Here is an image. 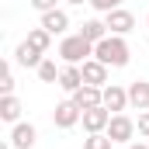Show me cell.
Returning a JSON list of instances; mask_svg holds the SVG:
<instances>
[{
    "instance_id": "cell-1",
    "label": "cell",
    "mask_w": 149,
    "mask_h": 149,
    "mask_svg": "<svg viewBox=\"0 0 149 149\" xmlns=\"http://www.w3.org/2000/svg\"><path fill=\"white\" fill-rule=\"evenodd\" d=\"M94 59H101L111 70L128 66V42H125V35H108L104 42H97L94 45Z\"/></svg>"
},
{
    "instance_id": "cell-2",
    "label": "cell",
    "mask_w": 149,
    "mask_h": 149,
    "mask_svg": "<svg viewBox=\"0 0 149 149\" xmlns=\"http://www.w3.org/2000/svg\"><path fill=\"white\" fill-rule=\"evenodd\" d=\"M59 59L70 63V66H80V63L94 59V42H87L80 31H76V35H66L59 42Z\"/></svg>"
},
{
    "instance_id": "cell-3",
    "label": "cell",
    "mask_w": 149,
    "mask_h": 149,
    "mask_svg": "<svg viewBox=\"0 0 149 149\" xmlns=\"http://www.w3.org/2000/svg\"><path fill=\"white\" fill-rule=\"evenodd\" d=\"M70 101H73L80 111H90V108H101L104 104V87H90V83H83L76 94H70Z\"/></svg>"
},
{
    "instance_id": "cell-4",
    "label": "cell",
    "mask_w": 149,
    "mask_h": 149,
    "mask_svg": "<svg viewBox=\"0 0 149 149\" xmlns=\"http://www.w3.org/2000/svg\"><path fill=\"white\" fill-rule=\"evenodd\" d=\"M104 24H108L111 35H128V31L135 28V17H132V10L118 7V10H108V14H104Z\"/></svg>"
},
{
    "instance_id": "cell-5",
    "label": "cell",
    "mask_w": 149,
    "mask_h": 149,
    "mask_svg": "<svg viewBox=\"0 0 149 149\" xmlns=\"http://www.w3.org/2000/svg\"><path fill=\"white\" fill-rule=\"evenodd\" d=\"M135 121L128 118V114H111V125H108V135H111L114 142H132L135 139Z\"/></svg>"
},
{
    "instance_id": "cell-6",
    "label": "cell",
    "mask_w": 149,
    "mask_h": 149,
    "mask_svg": "<svg viewBox=\"0 0 149 149\" xmlns=\"http://www.w3.org/2000/svg\"><path fill=\"white\" fill-rule=\"evenodd\" d=\"M83 132L87 135H94V132H108V125H111V111L101 104V108H90V111H83Z\"/></svg>"
},
{
    "instance_id": "cell-7",
    "label": "cell",
    "mask_w": 149,
    "mask_h": 149,
    "mask_svg": "<svg viewBox=\"0 0 149 149\" xmlns=\"http://www.w3.org/2000/svg\"><path fill=\"white\" fill-rule=\"evenodd\" d=\"M80 118H83V111L76 108L73 101H59L56 111H52V125H56V128H73Z\"/></svg>"
},
{
    "instance_id": "cell-8",
    "label": "cell",
    "mask_w": 149,
    "mask_h": 149,
    "mask_svg": "<svg viewBox=\"0 0 149 149\" xmlns=\"http://www.w3.org/2000/svg\"><path fill=\"white\" fill-rule=\"evenodd\" d=\"M38 142V128L31 121H17L14 128H10V146L14 149H31Z\"/></svg>"
},
{
    "instance_id": "cell-9",
    "label": "cell",
    "mask_w": 149,
    "mask_h": 149,
    "mask_svg": "<svg viewBox=\"0 0 149 149\" xmlns=\"http://www.w3.org/2000/svg\"><path fill=\"white\" fill-rule=\"evenodd\" d=\"M80 70H83V83H90V87H108V70H111V66H104L101 59H87V63H80Z\"/></svg>"
},
{
    "instance_id": "cell-10",
    "label": "cell",
    "mask_w": 149,
    "mask_h": 149,
    "mask_svg": "<svg viewBox=\"0 0 149 149\" xmlns=\"http://www.w3.org/2000/svg\"><path fill=\"white\" fill-rule=\"evenodd\" d=\"M104 108L111 114H121L128 108V87H118V83H108L104 87Z\"/></svg>"
},
{
    "instance_id": "cell-11",
    "label": "cell",
    "mask_w": 149,
    "mask_h": 149,
    "mask_svg": "<svg viewBox=\"0 0 149 149\" xmlns=\"http://www.w3.org/2000/svg\"><path fill=\"white\" fill-rule=\"evenodd\" d=\"M14 59H17L21 66H28V70H38V66H42V59H45V52H42V49H35V45L24 38V42L14 49Z\"/></svg>"
},
{
    "instance_id": "cell-12",
    "label": "cell",
    "mask_w": 149,
    "mask_h": 149,
    "mask_svg": "<svg viewBox=\"0 0 149 149\" xmlns=\"http://www.w3.org/2000/svg\"><path fill=\"white\" fill-rule=\"evenodd\" d=\"M128 104L135 111H149V80H132L128 83Z\"/></svg>"
},
{
    "instance_id": "cell-13",
    "label": "cell",
    "mask_w": 149,
    "mask_h": 149,
    "mask_svg": "<svg viewBox=\"0 0 149 149\" xmlns=\"http://www.w3.org/2000/svg\"><path fill=\"white\" fill-rule=\"evenodd\" d=\"M42 28H45V31H52V35H63V31L70 28V14H66L63 7L45 10V14H42Z\"/></svg>"
},
{
    "instance_id": "cell-14",
    "label": "cell",
    "mask_w": 149,
    "mask_h": 149,
    "mask_svg": "<svg viewBox=\"0 0 149 149\" xmlns=\"http://www.w3.org/2000/svg\"><path fill=\"white\" fill-rule=\"evenodd\" d=\"M59 87H63L66 94H76V90L83 87V70L66 63V66H63V73H59Z\"/></svg>"
},
{
    "instance_id": "cell-15",
    "label": "cell",
    "mask_w": 149,
    "mask_h": 149,
    "mask_svg": "<svg viewBox=\"0 0 149 149\" xmlns=\"http://www.w3.org/2000/svg\"><path fill=\"white\" fill-rule=\"evenodd\" d=\"M0 118L10 121V125L21 121V101H17L14 94H0Z\"/></svg>"
},
{
    "instance_id": "cell-16",
    "label": "cell",
    "mask_w": 149,
    "mask_h": 149,
    "mask_svg": "<svg viewBox=\"0 0 149 149\" xmlns=\"http://www.w3.org/2000/svg\"><path fill=\"white\" fill-rule=\"evenodd\" d=\"M80 35L87 38V42H94V45H97V42H104L111 31H108V24H104V21L90 17V21H83V24H80Z\"/></svg>"
},
{
    "instance_id": "cell-17",
    "label": "cell",
    "mask_w": 149,
    "mask_h": 149,
    "mask_svg": "<svg viewBox=\"0 0 149 149\" xmlns=\"http://www.w3.org/2000/svg\"><path fill=\"white\" fill-rule=\"evenodd\" d=\"M35 73H38L42 83H59V73H63V70L56 66V59H42V66H38Z\"/></svg>"
},
{
    "instance_id": "cell-18",
    "label": "cell",
    "mask_w": 149,
    "mask_h": 149,
    "mask_svg": "<svg viewBox=\"0 0 149 149\" xmlns=\"http://www.w3.org/2000/svg\"><path fill=\"white\" fill-rule=\"evenodd\" d=\"M111 146H114V139L108 132H94V135L83 139V149H111Z\"/></svg>"
},
{
    "instance_id": "cell-19",
    "label": "cell",
    "mask_w": 149,
    "mask_h": 149,
    "mask_svg": "<svg viewBox=\"0 0 149 149\" xmlns=\"http://www.w3.org/2000/svg\"><path fill=\"white\" fill-rule=\"evenodd\" d=\"M28 42H31L35 49H42V52H49V45H52V31H45V28H31V31H28Z\"/></svg>"
},
{
    "instance_id": "cell-20",
    "label": "cell",
    "mask_w": 149,
    "mask_h": 149,
    "mask_svg": "<svg viewBox=\"0 0 149 149\" xmlns=\"http://www.w3.org/2000/svg\"><path fill=\"white\" fill-rule=\"evenodd\" d=\"M0 94H14V73H10V63H3V70H0Z\"/></svg>"
},
{
    "instance_id": "cell-21",
    "label": "cell",
    "mask_w": 149,
    "mask_h": 149,
    "mask_svg": "<svg viewBox=\"0 0 149 149\" xmlns=\"http://www.w3.org/2000/svg\"><path fill=\"white\" fill-rule=\"evenodd\" d=\"M90 7H94L97 14H108V10H118V7H121V0H90Z\"/></svg>"
},
{
    "instance_id": "cell-22",
    "label": "cell",
    "mask_w": 149,
    "mask_h": 149,
    "mask_svg": "<svg viewBox=\"0 0 149 149\" xmlns=\"http://www.w3.org/2000/svg\"><path fill=\"white\" fill-rule=\"evenodd\" d=\"M28 3L35 7L38 14H45V10H56V3H59V0H28Z\"/></svg>"
},
{
    "instance_id": "cell-23",
    "label": "cell",
    "mask_w": 149,
    "mask_h": 149,
    "mask_svg": "<svg viewBox=\"0 0 149 149\" xmlns=\"http://www.w3.org/2000/svg\"><path fill=\"white\" fill-rule=\"evenodd\" d=\"M135 128H139V135H146V139H149V111H139V121H135Z\"/></svg>"
},
{
    "instance_id": "cell-24",
    "label": "cell",
    "mask_w": 149,
    "mask_h": 149,
    "mask_svg": "<svg viewBox=\"0 0 149 149\" xmlns=\"http://www.w3.org/2000/svg\"><path fill=\"white\" fill-rule=\"evenodd\" d=\"M128 149H149V146H142V142H139V146H135V142H128Z\"/></svg>"
},
{
    "instance_id": "cell-25",
    "label": "cell",
    "mask_w": 149,
    "mask_h": 149,
    "mask_svg": "<svg viewBox=\"0 0 149 149\" xmlns=\"http://www.w3.org/2000/svg\"><path fill=\"white\" fill-rule=\"evenodd\" d=\"M66 3H90V0H66Z\"/></svg>"
},
{
    "instance_id": "cell-26",
    "label": "cell",
    "mask_w": 149,
    "mask_h": 149,
    "mask_svg": "<svg viewBox=\"0 0 149 149\" xmlns=\"http://www.w3.org/2000/svg\"><path fill=\"white\" fill-rule=\"evenodd\" d=\"M146 146H149V139H146Z\"/></svg>"
},
{
    "instance_id": "cell-27",
    "label": "cell",
    "mask_w": 149,
    "mask_h": 149,
    "mask_svg": "<svg viewBox=\"0 0 149 149\" xmlns=\"http://www.w3.org/2000/svg\"><path fill=\"white\" fill-rule=\"evenodd\" d=\"M146 24H149V17H146Z\"/></svg>"
}]
</instances>
